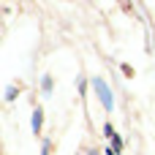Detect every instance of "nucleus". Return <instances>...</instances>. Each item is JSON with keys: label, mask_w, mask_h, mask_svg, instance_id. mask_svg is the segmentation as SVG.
<instances>
[{"label": "nucleus", "mask_w": 155, "mask_h": 155, "mask_svg": "<svg viewBox=\"0 0 155 155\" xmlns=\"http://www.w3.org/2000/svg\"><path fill=\"white\" fill-rule=\"evenodd\" d=\"M93 87H95V93H98V98H101L104 109H106V112H112V109H114V98H112V90L106 87V82H104V79H93Z\"/></svg>", "instance_id": "f257e3e1"}, {"label": "nucleus", "mask_w": 155, "mask_h": 155, "mask_svg": "<svg viewBox=\"0 0 155 155\" xmlns=\"http://www.w3.org/2000/svg\"><path fill=\"white\" fill-rule=\"evenodd\" d=\"M41 125H44V112L41 109H33V134L35 136L41 134Z\"/></svg>", "instance_id": "f03ea898"}, {"label": "nucleus", "mask_w": 155, "mask_h": 155, "mask_svg": "<svg viewBox=\"0 0 155 155\" xmlns=\"http://www.w3.org/2000/svg\"><path fill=\"white\" fill-rule=\"evenodd\" d=\"M19 90H22V87H8V93H5V98H8V101H14V98H16V93H19Z\"/></svg>", "instance_id": "7ed1b4c3"}]
</instances>
